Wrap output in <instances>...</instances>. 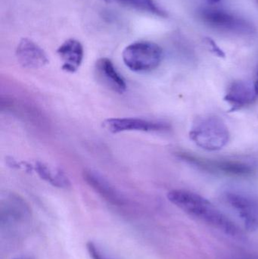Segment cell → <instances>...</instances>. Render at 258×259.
I'll return each instance as SVG.
<instances>
[{
    "instance_id": "30bf717a",
    "label": "cell",
    "mask_w": 258,
    "mask_h": 259,
    "mask_svg": "<svg viewBox=\"0 0 258 259\" xmlns=\"http://www.w3.org/2000/svg\"><path fill=\"white\" fill-rule=\"evenodd\" d=\"M62 62V68L68 73H75L80 68L84 56V50L80 41L67 39L57 50Z\"/></svg>"
},
{
    "instance_id": "5b68a950",
    "label": "cell",
    "mask_w": 258,
    "mask_h": 259,
    "mask_svg": "<svg viewBox=\"0 0 258 259\" xmlns=\"http://www.w3.org/2000/svg\"><path fill=\"white\" fill-rule=\"evenodd\" d=\"M179 155L184 161L208 171L220 172L238 177H246L252 173V169L249 165L239 161L204 159L185 152L180 153Z\"/></svg>"
},
{
    "instance_id": "ffe728a7",
    "label": "cell",
    "mask_w": 258,
    "mask_h": 259,
    "mask_svg": "<svg viewBox=\"0 0 258 259\" xmlns=\"http://www.w3.org/2000/svg\"><path fill=\"white\" fill-rule=\"evenodd\" d=\"M104 1H109V0H104Z\"/></svg>"
},
{
    "instance_id": "7c38bea8",
    "label": "cell",
    "mask_w": 258,
    "mask_h": 259,
    "mask_svg": "<svg viewBox=\"0 0 258 259\" xmlns=\"http://www.w3.org/2000/svg\"><path fill=\"white\" fill-rule=\"evenodd\" d=\"M83 179L88 185L90 186L106 200L114 204L122 203V198L118 192L98 172L92 170H85L83 172Z\"/></svg>"
},
{
    "instance_id": "5bb4252c",
    "label": "cell",
    "mask_w": 258,
    "mask_h": 259,
    "mask_svg": "<svg viewBox=\"0 0 258 259\" xmlns=\"http://www.w3.org/2000/svg\"><path fill=\"white\" fill-rule=\"evenodd\" d=\"M29 214L28 207L22 199L13 194L8 195L1 205L2 221H21Z\"/></svg>"
},
{
    "instance_id": "9a60e30c",
    "label": "cell",
    "mask_w": 258,
    "mask_h": 259,
    "mask_svg": "<svg viewBox=\"0 0 258 259\" xmlns=\"http://www.w3.org/2000/svg\"><path fill=\"white\" fill-rule=\"evenodd\" d=\"M118 3L136 10L152 14L159 17H166L167 13L154 0H115Z\"/></svg>"
},
{
    "instance_id": "e0dca14e",
    "label": "cell",
    "mask_w": 258,
    "mask_h": 259,
    "mask_svg": "<svg viewBox=\"0 0 258 259\" xmlns=\"http://www.w3.org/2000/svg\"><path fill=\"white\" fill-rule=\"evenodd\" d=\"M221 0H208L209 3L211 4H216V3H219Z\"/></svg>"
},
{
    "instance_id": "4fadbf2b",
    "label": "cell",
    "mask_w": 258,
    "mask_h": 259,
    "mask_svg": "<svg viewBox=\"0 0 258 259\" xmlns=\"http://www.w3.org/2000/svg\"><path fill=\"white\" fill-rule=\"evenodd\" d=\"M32 170L36 171L41 179L53 187L60 189H68L71 187L69 178L61 169L51 167L42 161H36L32 165Z\"/></svg>"
},
{
    "instance_id": "8fae6325",
    "label": "cell",
    "mask_w": 258,
    "mask_h": 259,
    "mask_svg": "<svg viewBox=\"0 0 258 259\" xmlns=\"http://www.w3.org/2000/svg\"><path fill=\"white\" fill-rule=\"evenodd\" d=\"M227 201L237 211L247 229L254 231L258 228V210L257 205L248 198L236 193H230Z\"/></svg>"
},
{
    "instance_id": "8992f818",
    "label": "cell",
    "mask_w": 258,
    "mask_h": 259,
    "mask_svg": "<svg viewBox=\"0 0 258 259\" xmlns=\"http://www.w3.org/2000/svg\"><path fill=\"white\" fill-rule=\"evenodd\" d=\"M102 127L112 134L140 131V132H164L171 129L168 123L136 118H109L102 122Z\"/></svg>"
},
{
    "instance_id": "ac0fdd59",
    "label": "cell",
    "mask_w": 258,
    "mask_h": 259,
    "mask_svg": "<svg viewBox=\"0 0 258 259\" xmlns=\"http://www.w3.org/2000/svg\"><path fill=\"white\" fill-rule=\"evenodd\" d=\"M254 84H255L256 91H257L258 94V74L257 76V79H256V81L254 82Z\"/></svg>"
},
{
    "instance_id": "6da1fadb",
    "label": "cell",
    "mask_w": 258,
    "mask_h": 259,
    "mask_svg": "<svg viewBox=\"0 0 258 259\" xmlns=\"http://www.w3.org/2000/svg\"><path fill=\"white\" fill-rule=\"evenodd\" d=\"M168 199L192 217L229 235L237 234V228L234 223L205 198L187 190H174L168 193Z\"/></svg>"
},
{
    "instance_id": "7a4b0ae2",
    "label": "cell",
    "mask_w": 258,
    "mask_h": 259,
    "mask_svg": "<svg viewBox=\"0 0 258 259\" xmlns=\"http://www.w3.org/2000/svg\"><path fill=\"white\" fill-rule=\"evenodd\" d=\"M189 137L198 147L208 151H218L228 143L230 132L222 119L207 115L195 120Z\"/></svg>"
},
{
    "instance_id": "3957f363",
    "label": "cell",
    "mask_w": 258,
    "mask_h": 259,
    "mask_svg": "<svg viewBox=\"0 0 258 259\" xmlns=\"http://www.w3.org/2000/svg\"><path fill=\"white\" fill-rule=\"evenodd\" d=\"M124 65L134 72H148L160 65L163 50L150 41H139L127 46L122 53Z\"/></svg>"
},
{
    "instance_id": "9c48e42d",
    "label": "cell",
    "mask_w": 258,
    "mask_h": 259,
    "mask_svg": "<svg viewBox=\"0 0 258 259\" xmlns=\"http://www.w3.org/2000/svg\"><path fill=\"white\" fill-rule=\"evenodd\" d=\"M95 74L103 85L114 92L124 94L127 91L125 79L120 74L113 62L107 58H101L95 63Z\"/></svg>"
},
{
    "instance_id": "277c9868",
    "label": "cell",
    "mask_w": 258,
    "mask_h": 259,
    "mask_svg": "<svg viewBox=\"0 0 258 259\" xmlns=\"http://www.w3.org/2000/svg\"><path fill=\"white\" fill-rule=\"evenodd\" d=\"M199 18L208 27L222 33L247 35L251 34L254 30L246 20L223 9H203L200 11Z\"/></svg>"
},
{
    "instance_id": "52a82bcc",
    "label": "cell",
    "mask_w": 258,
    "mask_h": 259,
    "mask_svg": "<svg viewBox=\"0 0 258 259\" xmlns=\"http://www.w3.org/2000/svg\"><path fill=\"white\" fill-rule=\"evenodd\" d=\"M16 57L21 66L28 69H39L48 63L43 50L31 39L24 38L17 47Z\"/></svg>"
},
{
    "instance_id": "d6986e66",
    "label": "cell",
    "mask_w": 258,
    "mask_h": 259,
    "mask_svg": "<svg viewBox=\"0 0 258 259\" xmlns=\"http://www.w3.org/2000/svg\"><path fill=\"white\" fill-rule=\"evenodd\" d=\"M242 259H253V258H242Z\"/></svg>"
},
{
    "instance_id": "2e32d148",
    "label": "cell",
    "mask_w": 258,
    "mask_h": 259,
    "mask_svg": "<svg viewBox=\"0 0 258 259\" xmlns=\"http://www.w3.org/2000/svg\"><path fill=\"white\" fill-rule=\"evenodd\" d=\"M88 252L92 259H115L104 252L101 248L98 247L96 244L89 242L86 245Z\"/></svg>"
},
{
    "instance_id": "ba28073f",
    "label": "cell",
    "mask_w": 258,
    "mask_h": 259,
    "mask_svg": "<svg viewBox=\"0 0 258 259\" xmlns=\"http://www.w3.org/2000/svg\"><path fill=\"white\" fill-rule=\"evenodd\" d=\"M257 96L254 83L238 80L230 85L224 100L231 106V111H236L252 104Z\"/></svg>"
}]
</instances>
